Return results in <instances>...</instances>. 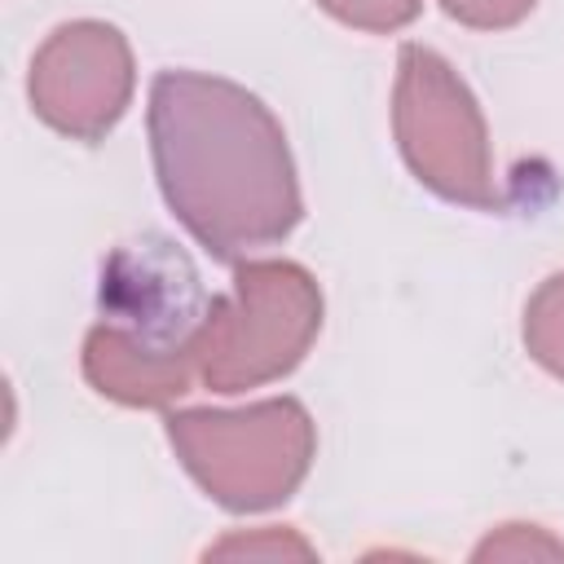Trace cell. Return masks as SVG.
Masks as SVG:
<instances>
[{"instance_id":"11","label":"cell","mask_w":564,"mask_h":564,"mask_svg":"<svg viewBox=\"0 0 564 564\" xmlns=\"http://www.w3.org/2000/svg\"><path fill=\"white\" fill-rule=\"evenodd\" d=\"M538 0H441V9L471 31H507L533 13Z\"/></svg>"},{"instance_id":"6","label":"cell","mask_w":564,"mask_h":564,"mask_svg":"<svg viewBox=\"0 0 564 564\" xmlns=\"http://www.w3.org/2000/svg\"><path fill=\"white\" fill-rule=\"evenodd\" d=\"M137 62L115 22L75 18L48 31L26 70V97L40 123L70 141H101L132 106Z\"/></svg>"},{"instance_id":"8","label":"cell","mask_w":564,"mask_h":564,"mask_svg":"<svg viewBox=\"0 0 564 564\" xmlns=\"http://www.w3.org/2000/svg\"><path fill=\"white\" fill-rule=\"evenodd\" d=\"M317 9L352 31L388 35V31L410 26L423 13V0H317Z\"/></svg>"},{"instance_id":"1","label":"cell","mask_w":564,"mask_h":564,"mask_svg":"<svg viewBox=\"0 0 564 564\" xmlns=\"http://www.w3.org/2000/svg\"><path fill=\"white\" fill-rule=\"evenodd\" d=\"M145 128L163 203L216 260H247L300 225L304 198L286 132L242 84L159 70Z\"/></svg>"},{"instance_id":"9","label":"cell","mask_w":564,"mask_h":564,"mask_svg":"<svg viewBox=\"0 0 564 564\" xmlns=\"http://www.w3.org/2000/svg\"><path fill=\"white\" fill-rule=\"evenodd\" d=\"M471 560H564V542L538 524H498L485 542H476Z\"/></svg>"},{"instance_id":"4","label":"cell","mask_w":564,"mask_h":564,"mask_svg":"<svg viewBox=\"0 0 564 564\" xmlns=\"http://www.w3.org/2000/svg\"><path fill=\"white\" fill-rule=\"evenodd\" d=\"M322 286L295 260H238L229 291L207 300L198 330V383L247 392L291 375L322 330Z\"/></svg>"},{"instance_id":"3","label":"cell","mask_w":564,"mask_h":564,"mask_svg":"<svg viewBox=\"0 0 564 564\" xmlns=\"http://www.w3.org/2000/svg\"><path fill=\"white\" fill-rule=\"evenodd\" d=\"M163 427L181 467L234 516L282 507L317 458L313 414L295 397H269L242 410H172Z\"/></svg>"},{"instance_id":"10","label":"cell","mask_w":564,"mask_h":564,"mask_svg":"<svg viewBox=\"0 0 564 564\" xmlns=\"http://www.w3.org/2000/svg\"><path fill=\"white\" fill-rule=\"evenodd\" d=\"M234 555H247V560H313V546L304 538H295L291 529H256V533H229L220 538L216 546H207V560H234Z\"/></svg>"},{"instance_id":"2","label":"cell","mask_w":564,"mask_h":564,"mask_svg":"<svg viewBox=\"0 0 564 564\" xmlns=\"http://www.w3.org/2000/svg\"><path fill=\"white\" fill-rule=\"evenodd\" d=\"M207 300L185 251L137 242L110 256L101 317L84 335V379L115 405L163 410L198 379Z\"/></svg>"},{"instance_id":"7","label":"cell","mask_w":564,"mask_h":564,"mask_svg":"<svg viewBox=\"0 0 564 564\" xmlns=\"http://www.w3.org/2000/svg\"><path fill=\"white\" fill-rule=\"evenodd\" d=\"M524 352L555 379H564V273H551L538 282V291L524 304Z\"/></svg>"},{"instance_id":"5","label":"cell","mask_w":564,"mask_h":564,"mask_svg":"<svg viewBox=\"0 0 564 564\" xmlns=\"http://www.w3.org/2000/svg\"><path fill=\"white\" fill-rule=\"evenodd\" d=\"M392 132L405 167L436 198L476 212H494L502 203L480 101L467 79L427 44H405L397 53Z\"/></svg>"}]
</instances>
